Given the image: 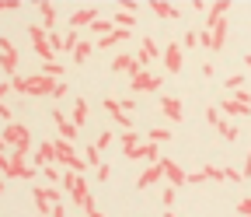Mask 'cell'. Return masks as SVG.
<instances>
[{"label": "cell", "instance_id": "6da1fadb", "mask_svg": "<svg viewBox=\"0 0 251 217\" xmlns=\"http://www.w3.org/2000/svg\"><path fill=\"white\" fill-rule=\"evenodd\" d=\"M52 151H56V161H63V165H70V172H87V165H84V158L80 154H74V147L67 144V140H52Z\"/></svg>", "mask_w": 251, "mask_h": 217}, {"label": "cell", "instance_id": "7a4b0ae2", "mask_svg": "<svg viewBox=\"0 0 251 217\" xmlns=\"http://www.w3.org/2000/svg\"><path fill=\"white\" fill-rule=\"evenodd\" d=\"M28 39H31V46H35V53H39V56L46 60V63H49V60L56 56V53L49 49V32H46L42 25H31V28H28Z\"/></svg>", "mask_w": 251, "mask_h": 217}, {"label": "cell", "instance_id": "3957f363", "mask_svg": "<svg viewBox=\"0 0 251 217\" xmlns=\"http://www.w3.org/2000/svg\"><path fill=\"white\" fill-rule=\"evenodd\" d=\"M0 70L7 74V81L18 77V53H14V46L7 39H0Z\"/></svg>", "mask_w": 251, "mask_h": 217}, {"label": "cell", "instance_id": "277c9868", "mask_svg": "<svg viewBox=\"0 0 251 217\" xmlns=\"http://www.w3.org/2000/svg\"><path fill=\"white\" fill-rule=\"evenodd\" d=\"M0 137H4V144H7V147L31 144V133H28V126H21V123H7V126L0 130Z\"/></svg>", "mask_w": 251, "mask_h": 217}, {"label": "cell", "instance_id": "5b68a950", "mask_svg": "<svg viewBox=\"0 0 251 217\" xmlns=\"http://www.w3.org/2000/svg\"><path fill=\"white\" fill-rule=\"evenodd\" d=\"M140 70H143V67L136 63V56H129V53H119V56L112 60V74H129V77H133V74H140Z\"/></svg>", "mask_w": 251, "mask_h": 217}, {"label": "cell", "instance_id": "8992f818", "mask_svg": "<svg viewBox=\"0 0 251 217\" xmlns=\"http://www.w3.org/2000/svg\"><path fill=\"white\" fill-rule=\"evenodd\" d=\"M52 123H56V130H59V140H67V144H74V140H77V126H74V123L63 116L59 109L52 112Z\"/></svg>", "mask_w": 251, "mask_h": 217}, {"label": "cell", "instance_id": "52a82bcc", "mask_svg": "<svg viewBox=\"0 0 251 217\" xmlns=\"http://www.w3.org/2000/svg\"><path fill=\"white\" fill-rule=\"evenodd\" d=\"M101 109H105V112H108V116H112V119L119 123V126H122V130H129V126H133V119H129V116H126V112H122V105H119V98H105V102H101Z\"/></svg>", "mask_w": 251, "mask_h": 217}, {"label": "cell", "instance_id": "ba28073f", "mask_svg": "<svg viewBox=\"0 0 251 217\" xmlns=\"http://www.w3.org/2000/svg\"><path fill=\"white\" fill-rule=\"evenodd\" d=\"M94 21H98V7H84V11H77V14L70 18L74 32H80V28H91Z\"/></svg>", "mask_w": 251, "mask_h": 217}, {"label": "cell", "instance_id": "9c48e42d", "mask_svg": "<svg viewBox=\"0 0 251 217\" xmlns=\"http://www.w3.org/2000/svg\"><path fill=\"white\" fill-rule=\"evenodd\" d=\"M133 91H157V88H161V81H157L153 74H147V70H140V74H133Z\"/></svg>", "mask_w": 251, "mask_h": 217}, {"label": "cell", "instance_id": "30bf717a", "mask_svg": "<svg viewBox=\"0 0 251 217\" xmlns=\"http://www.w3.org/2000/svg\"><path fill=\"white\" fill-rule=\"evenodd\" d=\"M157 165H161V172H164V175H168L175 186H181V182H185V172H181L175 161H168V158H164V161H157Z\"/></svg>", "mask_w": 251, "mask_h": 217}, {"label": "cell", "instance_id": "8fae6325", "mask_svg": "<svg viewBox=\"0 0 251 217\" xmlns=\"http://www.w3.org/2000/svg\"><path fill=\"white\" fill-rule=\"evenodd\" d=\"M39 14H42V28H46V32H52V25H56V7L49 4V0H42V4H39Z\"/></svg>", "mask_w": 251, "mask_h": 217}, {"label": "cell", "instance_id": "7c38bea8", "mask_svg": "<svg viewBox=\"0 0 251 217\" xmlns=\"http://www.w3.org/2000/svg\"><path fill=\"white\" fill-rule=\"evenodd\" d=\"M70 196H74V203H77V207H84V200L91 196V189H87V179H84V175L77 179V186L70 189Z\"/></svg>", "mask_w": 251, "mask_h": 217}, {"label": "cell", "instance_id": "4fadbf2b", "mask_svg": "<svg viewBox=\"0 0 251 217\" xmlns=\"http://www.w3.org/2000/svg\"><path fill=\"white\" fill-rule=\"evenodd\" d=\"M70 123H74L77 130L87 123V102H84V98H77V102H74V116H70Z\"/></svg>", "mask_w": 251, "mask_h": 217}, {"label": "cell", "instance_id": "5bb4252c", "mask_svg": "<svg viewBox=\"0 0 251 217\" xmlns=\"http://www.w3.org/2000/svg\"><path fill=\"white\" fill-rule=\"evenodd\" d=\"M157 179H161V165H150L143 175H140V182H136V189H147V186H153Z\"/></svg>", "mask_w": 251, "mask_h": 217}, {"label": "cell", "instance_id": "9a60e30c", "mask_svg": "<svg viewBox=\"0 0 251 217\" xmlns=\"http://www.w3.org/2000/svg\"><path fill=\"white\" fill-rule=\"evenodd\" d=\"M52 161H56V151H52V144H42V147L35 151V165H42V168H46V165H52Z\"/></svg>", "mask_w": 251, "mask_h": 217}, {"label": "cell", "instance_id": "2e32d148", "mask_svg": "<svg viewBox=\"0 0 251 217\" xmlns=\"http://www.w3.org/2000/svg\"><path fill=\"white\" fill-rule=\"evenodd\" d=\"M164 63H168V70H171V74H178V70H181V49H178V46H168Z\"/></svg>", "mask_w": 251, "mask_h": 217}, {"label": "cell", "instance_id": "e0dca14e", "mask_svg": "<svg viewBox=\"0 0 251 217\" xmlns=\"http://www.w3.org/2000/svg\"><path fill=\"white\" fill-rule=\"evenodd\" d=\"M112 25L126 28V32H133V25H136V18H133V14H126V11H119V14H112Z\"/></svg>", "mask_w": 251, "mask_h": 217}, {"label": "cell", "instance_id": "ac0fdd59", "mask_svg": "<svg viewBox=\"0 0 251 217\" xmlns=\"http://www.w3.org/2000/svg\"><path fill=\"white\" fill-rule=\"evenodd\" d=\"M161 112H168L171 119H181V102L178 98H164L161 102Z\"/></svg>", "mask_w": 251, "mask_h": 217}, {"label": "cell", "instance_id": "d6986e66", "mask_svg": "<svg viewBox=\"0 0 251 217\" xmlns=\"http://www.w3.org/2000/svg\"><path fill=\"white\" fill-rule=\"evenodd\" d=\"M119 140H122V154H126V151H133V147H140V133H133V130H126Z\"/></svg>", "mask_w": 251, "mask_h": 217}, {"label": "cell", "instance_id": "ffe728a7", "mask_svg": "<svg viewBox=\"0 0 251 217\" xmlns=\"http://www.w3.org/2000/svg\"><path fill=\"white\" fill-rule=\"evenodd\" d=\"M91 53H94V46H91V42H77V49H74V63H84Z\"/></svg>", "mask_w": 251, "mask_h": 217}, {"label": "cell", "instance_id": "44dd1931", "mask_svg": "<svg viewBox=\"0 0 251 217\" xmlns=\"http://www.w3.org/2000/svg\"><path fill=\"white\" fill-rule=\"evenodd\" d=\"M42 77H49V81H56V77H63V63H56V60H49V63L42 67Z\"/></svg>", "mask_w": 251, "mask_h": 217}, {"label": "cell", "instance_id": "7402d4cb", "mask_svg": "<svg viewBox=\"0 0 251 217\" xmlns=\"http://www.w3.org/2000/svg\"><path fill=\"white\" fill-rule=\"evenodd\" d=\"M150 7H153V14H161V18H178V7L161 4V0H157V4H150Z\"/></svg>", "mask_w": 251, "mask_h": 217}, {"label": "cell", "instance_id": "603a6c76", "mask_svg": "<svg viewBox=\"0 0 251 217\" xmlns=\"http://www.w3.org/2000/svg\"><path fill=\"white\" fill-rule=\"evenodd\" d=\"M91 32H98V35H112L115 28H112V21H108V18H98V21L91 25Z\"/></svg>", "mask_w": 251, "mask_h": 217}, {"label": "cell", "instance_id": "cb8c5ba5", "mask_svg": "<svg viewBox=\"0 0 251 217\" xmlns=\"http://www.w3.org/2000/svg\"><path fill=\"white\" fill-rule=\"evenodd\" d=\"M153 53H157V46H153V42H150V39H143V53H136V63H140V67H143V63H147V60H150V56H153Z\"/></svg>", "mask_w": 251, "mask_h": 217}, {"label": "cell", "instance_id": "d4e9b609", "mask_svg": "<svg viewBox=\"0 0 251 217\" xmlns=\"http://www.w3.org/2000/svg\"><path fill=\"white\" fill-rule=\"evenodd\" d=\"M35 207H39V214H49V210H52V203H49L46 189H35Z\"/></svg>", "mask_w": 251, "mask_h": 217}, {"label": "cell", "instance_id": "484cf974", "mask_svg": "<svg viewBox=\"0 0 251 217\" xmlns=\"http://www.w3.org/2000/svg\"><path fill=\"white\" fill-rule=\"evenodd\" d=\"M77 172H67V175H59V189H74V186H77Z\"/></svg>", "mask_w": 251, "mask_h": 217}, {"label": "cell", "instance_id": "4316f807", "mask_svg": "<svg viewBox=\"0 0 251 217\" xmlns=\"http://www.w3.org/2000/svg\"><path fill=\"white\" fill-rule=\"evenodd\" d=\"M84 154H87V165H101V151L94 147V144H87V151H84Z\"/></svg>", "mask_w": 251, "mask_h": 217}, {"label": "cell", "instance_id": "83f0119b", "mask_svg": "<svg viewBox=\"0 0 251 217\" xmlns=\"http://www.w3.org/2000/svg\"><path fill=\"white\" fill-rule=\"evenodd\" d=\"M77 42H80V35H77V32L63 35V49H70V53H74V49H77Z\"/></svg>", "mask_w": 251, "mask_h": 217}, {"label": "cell", "instance_id": "f1b7e54d", "mask_svg": "<svg viewBox=\"0 0 251 217\" xmlns=\"http://www.w3.org/2000/svg\"><path fill=\"white\" fill-rule=\"evenodd\" d=\"M108 144H112V130H105V133H101L98 140H94V147H98V151H105Z\"/></svg>", "mask_w": 251, "mask_h": 217}, {"label": "cell", "instance_id": "f546056e", "mask_svg": "<svg viewBox=\"0 0 251 217\" xmlns=\"http://www.w3.org/2000/svg\"><path fill=\"white\" fill-rule=\"evenodd\" d=\"M168 137H171L168 130H150V140H153V144H164Z\"/></svg>", "mask_w": 251, "mask_h": 217}, {"label": "cell", "instance_id": "4dcf8cb0", "mask_svg": "<svg viewBox=\"0 0 251 217\" xmlns=\"http://www.w3.org/2000/svg\"><path fill=\"white\" fill-rule=\"evenodd\" d=\"M67 91H70V88H67V81H56V88H52V98H63Z\"/></svg>", "mask_w": 251, "mask_h": 217}, {"label": "cell", "instance_id": "1f68e13d", "mask_svg": "<svg viewBox=\"0 0 251 217\" xmlns=\"http://www.w3.org/2000/svg\"><path fill=\"white\" fill-rule=\"evenodd\" d=\"M7 168H11V158H7V151H0V175H7Z\"/></svg>", "mask_w": 251, "mask_h": 217}, {"label": "cell", "instance_id": "d6a6232c", "mask_svg": "<svg viewBox=\"0 0 251 217\" xmlns=\"http://www.w3.org/2000/svg\"><path fill=\"white\" fill-rule=\"evenodd\" d=\"M21 0H0V11H18Z\"/></svg>", "mask_w": 251, "mask_h": 217}, {"label": "cell", "instance_id": "836d02e7", "mask_svg": "<svg viewBox=\"0 0 251 217\" xmlns=\"http://www.w3.org/2000/svg\"><path fill=\"white\" fill-rule=\"evenodd\" d=\"M0 123H4V126H7V123H14V119H11V109H7L4 102H0Z\"/></svg>", "mask_w": 251, "mask_h": 217}, {"label": "cell", "instance_id": "e575fe53", "mask_svg": "<svg viewBox=\"0 0 251 217\" xmlns=\"http://www.w3.org/2000/svg\"><path fill=\"white\" fill-rule=\"evenodd\" d=\"M119 105H122V112H126V116H129V109H136V98H133V95H129V98H122V102H119Z\"/></svg>", "mask_w": 251, "mask_h": 217}, {"label": "cell", "instance_id": "d590c367", "mask_svg": "<svg viewBox=\"0 0 251 217\" xmlns=\"http://www.w3.org/2000/svg\"><path fill=\"white\" fill-rule=\"evenodd\" d=\"M7 91H11V81H0V102L7 98Z\"/></svg>", "mask_w": 251, "mask_h": 217}, {"label": "cell", "instance_id": "8d00e7d4", "mask_svg": "<svg viewBox=\"0 0 251 217\" xmlns=\"http://www.w3.org/2000/svg\"><path fill=\"white\" fill-rule=\"evenodd\" d=\"M108 175H112V172H108V165H98V179H101V182H108Z\"/></svg>", "mask_w": 251, "mask_h": 217}, {"label": "cell", "instance_id": "74e56055", "mask_svg": "<svg viewBox=\"0 0 251 217\" xmlns=\"http://www.w3.org/2000/svg\"><path fill=\"white\" fill-rule=\"evenodd\" d=\"M171 203H175V189H164V207L171 210Z\"/></svg>", "mask_w": 251, "mask_h": 217}, {"label": "cell", "instance_id": "f35d334b", "mask_svg": "<svg viewBox=\"0 0 251 217\" xmlns=\"http://www.w3.org/2000/svg\"><path fill=\"white\" fill-rule=\"evenodd\" d=\"M49 217H63V203H52V210H49Z\"/></svg>", "mask_w": 251, "mask_h": 217}, {"label": "cell", "instance_id": "ab89813d", "mask_svg": "<svg viewBox=\"0 0 251 217\" xmlns=\"http://www.w3.org/2000/svg\"><path fill=\"white\" fill-rule=\"evenodd\" d=\"M0 151H11V147H7V144H4V137H0Z\"/></svg>", "mask_w": 251, "mask_h": 217}, {"label": "cell", "instance_id": "60d3db41", "mask_svg": "<svg viewBox=\"0 0 251 217\" xmlns=\"http://www.w3.org/2000/svg\"><path fill=\"white\" fill-rule=\"evenodd\" d=\"M91 217H101V214H98V210H94V214H91Z\"/></svg>", "mask_w": 251, "mask_h": 217}, {"label": "cell", "instance_id": "b9f144b4", "mask_svg": "<svg viewBox=\"0 0 251 217\" xmlns=\"http://www.w3.org/2000/svg\"><path fill=\"white\" fill-rule=\"evenodd\" d=\"M39 217H49V214H39Z\"/></svg>", "mask_w": 251, "mask_h": 217}, {"label": "cell", "instance_id": "7bdbcfd3", "mask_svg": "<svg viewBox=\"0 0 251 217\" xmlns=\"http://www.w3.org/2000/svg\"><path fill=\"white\" fill-rule=\"evenodd\" d=\"M0 179H4V175H0Z\"/></svg>", "mask_w": 251, "mask_h": 217}]
</instances>
